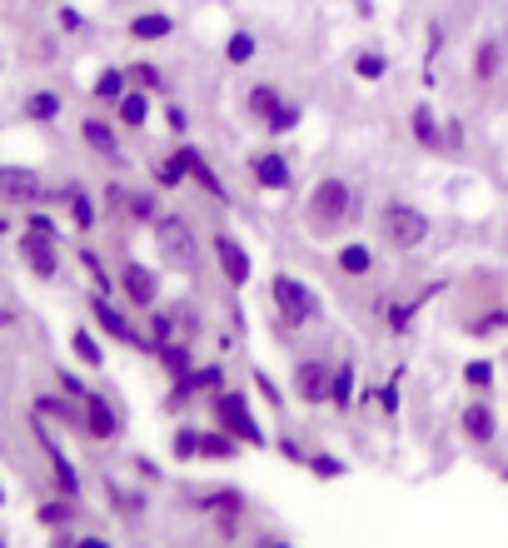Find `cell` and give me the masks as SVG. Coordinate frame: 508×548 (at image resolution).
<instances>
[{"mask_svg":"<svg viewBox=\"0 0 508 548\" xmlns=\"http://www.w3.org/2000/svg\"><path fill=\"white\" fill-rule=\"evenodd\" d=\"M359 215V195L349 180H339V175H324V180H314L310 199H304V225H310V235H339V229L349 225V219Z\"/></svg>","mask_w":508,"mask_h":548,"instance_id":"obj_1","label":"cell"},{"mask_svg":"<svg viewBox=\"0 0 508 548\" xmlns=\"http://www.w3.org/2000/svg\"><path fill=\"white\" fill-rule=\"evenodd\" d=\"M269 310L279 320V330H304V324L320 320V294L304 279L279 269V274H269Z\"/></svg>","mask_w":508,"mask_h":548,"instance_id":"obj_2","label":"cell"},{"mask_svg":"<svg viewBox=\"0 0 508 548\" xmlns=\"http://www.w3.org/2000/svg\"><path fill=\"white\" fill-rule=\"evenodd\" d=\"M379 235H384L389 249L409 255V249H419L423 239L433 235V219L423 215L419 205H409V199H384V205H379Z\"/></svg>","mask_w":508,"mask_h":548,"instance_id":"obj_3","label":"cell"},{"mask_svg":"<svg viewBox=\"0 0 508 548\" xmlns=\"http://www.w3.org/2000/svg\"><path fill=\"white\" fill-rule=\"evenodd\" d=\"M155 245H160V255L169 259L175 269H199V235H195V225H189L185 215H165L160 209V219H155Z\"/></svg>","mask_w":508,"mask_h":548,"instance_id":"obj_4","label":"cell"},{"mask_svg":"<svg viewBox=\"0 0 508 548\" xmlns=\"http://www.w3.org/2000/svg\"><path fill=\"white\" fill-rule=\"evenodd\" d=\"M215 419H219V429H229V434L239 439V444H249V449H264V444H269V434L259 429L249 399L235 394V389H219V394H215Z\"/></svg>","mask_w":508,"mask_h":548,"instance_id":"obj_5","label":"cell"},{"mask_svg":"<svg viewBox=\"0 0 508 548\" xmlns=\"http://www.w3.org/2000/svg\"><path fill=\"white\" fill-rule=\"evenodd\" d=\"M249 180L259 189H269V195H284V189H294V165L284 150H254L249 155Z\"/></svg>","mask_w":508,"mask_h":548,"instance_id":"obj_6","label":"cell"},{"mask_svg":"<svg viewBox=\"0 0 508 548\" xmlns=\"http://www.w3.org/2000/svg\"><path fill=\"white\" fill-rule=\"evenodd\" d=\"M290 384H294V399H300L304 409H314V404L330 399L334 369L324 364V360H300V364H294V374H290Z\"/></svg>","mask_w":508,"mask_h":548,"instance_id":"obj_7","label":"cell"},{"mask_svg":"<svg viewBox=\"0 0 508 548\" xmlns=\"http://www.w3.org/2000/svg\"><path fill=\"white\" fill-rule=\"evenodd\" d=\"M120 289L125 299L135 304V310H155V299H160V274L150 265H140V259H125L120 265Z\"/></svg>","mask_w":508,"mask_h":548,"instance_id":"obj_8","label":"cell"},{"mask_svg":"<svg viewBox=\"0 0 508 548\" xmlns=\"http://www.w3.org/2000/svg\"><path fill=\"white\" fill-rule=\"evenodd\" d=\"M409 135H414V145L423 155H449V135H443V120L433 115L429 100H419L409 110Z\"/></svg>","mask_w":508,"mask_h":548,"instance_id":"obj_9","label":"cell"},{"mask_svg":"<svg viewBox=\"0 0 508 548\" xmlns=\"http://www.w3.org/2000/svg\"><path fill=\"white\" fill-rule=\"evenodd\" d=\"M90 314H95V324H100L105 334H110V340H120V344H130V350H150V340H145L140 330H135L130 320H125L120 310H115L110 299H105V294H90Z\"/></svg>","mask_w":508,"mask_h":548,"instance_id":"obj_10","label":"cell"},{"mask_svg":"<svg viewBox=\"0 0 508 548\" xmlns=\"http://www.w3.org/2000/svg\"><path fill=\"white\" fill-rule=\"evenodd\" d=\"M175 155H179V165H185V175H189V180H195L199 189H205L209 199L229 205V189H225V180L215 175V165L205 160V150H199V145H175Z\"/></svg>","mask_w":508,"mask_h":548,"instance_id":"obj_11","label":"cell"},{"mask_svg":"<svg viewBox=\"0 0 508 548\" xmlns=\"http://www.w3.org/2000/svg\"><path fill=\"white\" fill-rule=\"evenodd\" d=\"M215 259H219V274H225V279L235 284V289H245L249 274H254V265H249V249L239 245V239L229 235V229H219V235H215Z\"/></svg>","mask_w":508,"mask_h":548,"instance_id":"obj_12","label":"cell"},{"mask_svg":"<svg viewBox=\"0 0 508 548\" xmlns=\"http://www.w3.org/2000/svg\"><path fill=\"white\" fill-rule=\"evenodd\" d=\"M459 429H463V439H469L473 449H489L493 434H499V414H493L483 399H473V404L459 414Z\"/></svg>","mask_w":508,"mask_h":548,"instance_id":"obj_13","label":"cell"},{"mask_svg":"<svg viewBox=\"0 0 508 548\" xmlns=\"http://www.w3.org/2000/svg\"><path fill=\"white\" fill-rule=\"evenodd\" d=\"M503 60H508L503 40L499 36H483L479 46H473V80H479V86H493V80L503 76Z\"/></svg>","mask_w":508,"mask_h":548,"instance_id":"obj_14","label":"cell"},{"mask_svg":"<svg viewBox=\"0 0 508 548\" xmlns=\"http://www.w3.org/2000/svg\"><path fill=\"white\" fill-rule=\"evenodd\" d=\"M199 513H215V519H239V513L249 509V493L245 489H205L195 499Z\"/></svg>","mask_w":508,"mask_h":548,"instance_id":"obj_15","label":"cell"},{"mask_svg":"<svg viewBox=\"0 0 508 548\" xmlns=\"http://www.w3.org/2000/svg\"><path fill=\"white\" fill-rule=\"evenodd\" d=\"M0 195L5 199H20V205H30V199L46 195V185H40L36 170H20V165H0Z\"/></svg>","mask_w":508,"mask_h":548,"instance_id":"obj_16","label":"cell"},{"mask_svg":"<svg viewBox=\"0 0 508 548\" xmlns=\"http://www.w3.org/2000/svg\"><path fill=\"white\" fill-rule=\"evenodd\" d=\"M85 434H90V439H115V434H120V414H115V404L105 394L85 399Z\"/></svg>","mask_w":508,"mask_h":548,"instance_id":"obj_17","label":"cell"},{"mask_svg":"<svg viewBox=\"0 0 508 548\" xmlns=\"http://www.w3.org/2000/svg\"><path fill=\"white\" fill-rule=\"evenodd\" d=\"M20 249H25L30 269H36L40 279H56V274H60V255H56V239H46V235H30V229H25V239H20Z\"/></svg>","mask_w":508,"mask_h":548,"instance_id":"obj_18","label":"cell"},{"mask_svg":"<svg viewBox=\"0 0 508 548\" xmlns=\"http://www.w3.org/2000/svg\"><path fill=\"white\" fill-rule=\"evenodd\" d=\"M125 30H130L135 40H145V46H155V40L175 36V15H165V10H140V15H130Z\"/></svg>","mask_w":508,"mask_h":548,"instance_id":"obj_19","label":"cell"},{"mask_svg":"<svg viewBox=\"0 0 508 548\" xmlns=\"http://www.w3.org/2000/svg\"><path fill=\"white\" fill-rule=\"evenodd\" d=\"M115 120L125 125V130H145L150 125V90H125L120 100H115Z\"/></svg>","mask_w":508,"mask_h":548,"instance_id":"obj_20","label":"cell"},{"mask_svg":"<svg viewBox=\"0 0 508 548\" xmlns=\"http://www.w3.org/2000/svg\"><path fill=\"white\" fill-rule=\"evenodd\" d=\"M80 135H85V145H90V150L100 155V160H115V165L125 160L120 140H115V125H105V120H95V115H90V120L80 125Z\"/></svg>","mask_w":508,"mask_h":548,"instance_id":"obj_21","label":"cell"},{"mask_svg":"<svg viewBox=\"0 0 508 548\" xmlns=\"http://www.w3.org/2000/svg\"><path fill=\"white\" fill-rule=\"evenodd\" d=\"M279 105H284V90L279 86H274V80H259V86H249L245 90V110H249V120H269V115L274 110H279Z\"/></svg>","mask_w":508,"mask_h":548,"instance_id":"obj_22","label":"cell"},{"mask_svg":"<svg viewBox=\"0 0 508 548\" xmlns=\"http://www.w3.org/2000/svg\"><path fill=\"white\" fill-rule=\"evenodd\" d=\"M239 439L229 434V429H205L199 434V459H209V463H229V459H239Z\"/></svg>","mask_w":508,"mask_h":548,"instance_id":"obj_23","label":"cell"},{"mask_svg":"<svg viewBox=\"0 0 508 548\" xmlns=\"http://www.w3.org/2000/svg\"><path fill=\"white\" fill-rule=\"evenodd\" d=\"M334 265H339V274H349V279H364V274H374V249L369 245H344L334 255Z\"/></svg>","mask_w":508,"mask_h":548,"instance_id":"obj_24","label":"cell"},{"mask_svg":"<svg viewBox=\"0 0 508 548\" xmlns=\"http://www.w3.org/2000/svg\"><path fill=\"white\" fill-rule=\"evenodd\" d=\"M300 125H304V105L300 100H284L279 110L264 120V130H269V140H284V135H294Z\"/></svg>","mask_w":508,"mask_h":548,"instance_id":"obj_25","label":"cell"},{"mask_svg":"<svg viewBox=\"0 0 508 548\" xmlns=\"http://www.w3.org/2000/svg\"><path fill=\"white\" fill-rule=\"evenodd\" d=\"M354 379H359L354 360L334 369V384H330V404L339 409V414H349V409H354Z\"/></svg>","mask_w":508,"mask_h":548,"instance_id":"obj_26","label":"cell"},{"mask_svg":"<svg viewBox=\"0 0 508 548\" xmlns=\"http://www.w3.org/2000/svg\"><path fill=\"white\" fill-rule=\"evenodd\" d=\"M125 90H130V70L110 66V70H100V76H95V100H100V105H115Z\"/></svg>","mask_w":508,"mask_h":548,"instance_id":"obj_27","label":"cell"},{"mask_svg":"<svg viewBox=\"0 0 508 548\" xmlns=\"http://www.w3.org/2000/svg\"><path fill=\"white\" fill-rule=\"evenodd\" d=\"M40 439H46V434H40ZM46 454H50V469H56L60 489H66V493H80V473H76V463L66 459V449H60L56 439H46Z\"/></svg>","mask_w":508,"mask_h":548,"instance_id":"obj_28","label":"cell"},{"mask_svg":"<svg viewBox=\"0 0 508 548\" xmlns=\"http://www.w3.org/2000/svg\"><path fill=\"white\" fill-rule=\"evenodd\" d=\"M160 364L169 369V379H179V374H189L195 369V354H189V340H169V344H160Z\"/></svg>","mask_w":508,"mask_h":548,"instance_id":"obj_29","label":"cell"},{"mask_svg":"<svg viewBox=\"0 0 508 548\" xmlns=\"http://www.w3.org/2000/svg\"><path fill=\"white\" fill-rule=\"evenodd\" d=\"M443 40H449L443 20H429V30H423V86H433V60L443 56Z\"/></svg>","mask_w":508,"mask_h":548,"instance_id":"obj_30","label":"cell"},{"mask_svg":"<svg viewBox=\"0 0 508 548\" xmlns=\"http://www.w3.org/2000/svg\"><path fill=\"white\" fill-rule=\"evenodd\" d=\"M354 76L364 80V86H379V80L389 76V56H384V50H359V56H354Z\"/></svg>","mask_w":508,"mask_h":548,"instance_id":"obj_31","label":"cell"},{"mask_svg":"<svg viewBox=\"0 0 508 548\" xmlns=\"http://www.w3.org/2000/svg\"><path fill=\"white\" fill-rule=\"evenodd\" d=\"M254 50H259V40H254V30H229V40H225V60L229 66H249L254 60Z\"/></svg>","mask_w":508,"mask_h":548,"instance_id":"obj_32","label":"cell"},{"mask_svg":"<svg viewBox=\"0 0 508 548\" xmlns=\"http://www.w3.org/2000/svg\"><path fill=\"white\" fill-rule=\"evenodd\" d=\"M125 209H130V219H140V225H155V219H160L155 189H130V195H125Z\"/></svg>","mask_w":508,"mask_h":548,"instance_id":"obj_33","label":"cell"},{"mask_svg":"<svg viewBox=\"0 0 508 548\" xmlns=\"http://www.w3.org/2000/svg\"><path fill=\"white\" fill-rule=\"evenodd\" d=\"M304 469H310L314 479L334 483V479H344V473H349V463L339 459V454H330V449H314V454H310V463H304Z\"/></svg>","mask_w":508,"mask_h":548,"instance_id":"obj_34","label":"cell"},{"mask_svg":"<svg viewBox=\"0 0 508 548\" xmlns=\"http://www.w3.org/2000/svg\"><path fill=\"white\" fill-rule=\"evenodd\" d=\"M60 110H66V105H60V95H56V90H36V95L25 100V115H30V120H40V125L60 120Z\"/></svg>","mask_w":508,"mask_h":548,"instance_id":"obj_35","label":"cell"},{"mask_svg":"<svg viewBox=\"0 0 508 548\" xmlns=\"http://www.w3.org/2000/svg\"><path fill=\"white\" fill-rule=\"evenodd\" d=\"M199 434H205V429L179 424V429H175V439H169V454H175L179 463H195V459H199Z\"/></svg>","mask_w":508,"mask_h":548,"instance_id":"obj_36","label":"cell"},{"mask_svg":"<svg viewBox=\"0 0 508 548\" xmlns=\"http://www.w3.org/2000/svg\"><path fill=\"white\" fill-rule=\"evenodd\" d=\"M423 299H433V289H423V294H414V299H404V304H394V310H389V314H384V320H389V330H394V334H404V330H409V324H414V314L423 310Z\"/></svg>","mask_w":508,"mask_h":548,"instance_id":"obj_37","label":"cell"},{"mask_svg":"<svg viewBox=\"0 0 508 548\" xmlns=\"http://www.w3.org/2000/svg\"><path fill=\"white\" fill-rule=\"evenodd\" d=\"M150 175H155V185H160V189H179V185L189 180L185 165H179V155H165V160H155Z\"/></svg>","mask_w":508,"mask_h":548,"instance_id":"obj_38","label":"cell"},{"mask_svg":"<svg viewBox=\"0 0 508 548\" xmlns=\"http://www.w3.org/2000/svg\"><path fill=\"white\" fill-rule=\"evenodd\" d=\"M66 199H70V219H76V229H95V205H90V195H85L80 185H66Z\"/></svg>","mask_w":508,"mask_h":548,"instance_id":"obj_39","label":"cell"},{"mask_svg":"<svg viewBox=\"0 0 508 548\" xmlns=\"http://www.w3.org/2000/svg\"><path fill=\"white\" fill-rule=\"evenodd\" d=\"M130 70V80L140 90H150V95H160L165 90V76H160V66H155V60H135V66H125Z\"/></svg>","mask_w":508,"mask_h":548,"instance_id":"obj_40","label":"cell"},{"mask_svg":"<svg viewBox=\"0 0 508 548\" xmlns=\"http://www.w3.org/2000/svg\"><path fill=\"white\" fill-rule=\"evenodd\" d=\"M70 350H76V360H80V364H90V369H100V364H105V354H100V344H95V334H90V330H76V334H70Z\"/></svg>","mask_w":508,"mask_h":548,"instance_id":"obj_41","label":"cell"},{"mask_svg":"<svg viewBox=\"0 0 508 548\" xmlns=\"http://www.w3.org/2000/svg\"><path fill=\"white\" fill-rule=\"evenodd\" d=\"M189 379H195V394H219V389H225V369L219 364H195Z\"/></svg>","mask_w":508,"mask_h":548,"instance_id":"obj_42","label":"cell"},{"mask_svg":"<svg viewBox=\"0 0 508 548\" xmlns=\"http://www.w3.org/2000/svg\"><path fill=\"white\" fill-rule=\"evenodd\" d=\"M36 519H40V523H50V529H66V523L76 519V493H70L66 503H40Z\"/></svg>","mask_w":508,"mask_h":548,"instance_id":"obj_43","label":"cell"},{"mask_svg":"<svg viewBox=\"0 0 508 548\" xmlns=\"http://www.w3.org/2000/svg\"><path fill=\"white\" fill-rule=\"evenodd\" d=\"M463 384H469V394H483V389L493 384V364L489 360H469L463 364Z\"/></svg>","mask_w":508,"mask_h":548,"instance_id":"obj_44","label":"cell"},{"mask_svg":"<svg viewBox=\"0 0 508 548\" xmlns=\"http://www.w3.org/2000/svg\"><path fill=\"white\" fill-rule=\"evenodd\" d=\"M36 409H40V414H56L60 424H80V429H85V414H80V409H70L66 399H40Z\"/></svg>","mask_w":508,"mask_h":548,"instance_id":"obj_45","label":"cell"},{"mask_svg":"<svg viewBox=\"0 0 508 548\" xmlns=\"http://www.w3.org/2000/svg\"><path fill=\"white\" fill-rule=\"evenodd\" d=\"M25 229H30V235H46V239H60V225L46 215V209H36V215L25 219Z\"/></svg>","mask_w":508,"mask_h":548,"instance_id":"obj_46","label":"cell"},{"mask_svg":"<svg viewBox=\"0 0 508 548\" xmlns=\"http://www.w3.org/2000/svg\"><path fill=\"white\" fill-rule=\"evenodd\" d=\"M169 330H175V324H169V314H155V324H150V354L160 350V344H169V340H175Z\"/></svg>","mask_w":508,"mask_h":548,"instance_id":"obj_47","label":"cell"},{"mask_svg":"<svg viewBox=\"0 0 508 548\" xmlns=\"http://www.w3.org/2000/svg\"><path fill=\"white\" fill-rule=\"evenodd\" d=\"M80 265L95 274V284H100V289H110V274H105V265H100V255H95V249H80Z\"/></svg>","mask_w":508,"mask_h":548,"instance_id":"obj_48","label":"cell"},{"mask_svg":"<svg viewBox=\"0 0 508 548\" xmlns=\"http://www.w3.org/2000/svg\"><path fill=\"white\" fill-rule=\"evenodd\" d=\"M379 399H384V414L394 419V414H399V374H389V379H384V389H379Z\"/></svg>","mask_w":508,"mask_h":548,"instance_id":"obj_49","label":"cell"},{"mask_svg":"<svg viewBox=\"0 0 508 548\" xmlns=\"http://www.w3.org/2000/svg\"><path fill=\"white\" fill-rule=\"evenodd\" d=\"M165 125H169L175 135H185V130H189V110H185V105H165Z\"/></svg>","mask_w":508,"mask_h":548,"instance_id":"obj_50","label":"cell"},{"mask_svg":"<svg viewBox=\"0 0 508 548\" xmlns=\"http://www.w3.org/2000/svg\"><path fill=\"white\" fill-rule=\"evenodd\" d=\"M254 389L264 394V404H274V409H279V389H274V379L264 374V369H254Z\"/></svg>","mask_w":508,"mask_h":548,"instance_id":"obj_51","label":"cell"},{"mask_svg":"<svg viewBox=\"0 0 508 548\" xmlns=\"http://www.w3.org/2000/svg\"><path fill=\"white\" fill-rule=\"evenodd\" d=\"M60 30H70V36H80V30H85V15H80V10H70V5H60Z\"/></svg>","mask_w":508,"mask_h":548,"instance_id":"obj_52","label":"cell"},{"mask_svg":"<svg viewBox=\"0 0 508 548\" xmlns=\"http://www.w3.org/2000/svg\"><path fill=\"white\" fill-rule=\"evenodd\" d=\"M274 449H279V454L290 459V463H310V454H304V449L294 444V439H274Z\"/></svg>","mask_w":508,"mask_h":548,"instance_id":"obj_53","label":"cell"},{"mask_svg":"<svg viewBox=\"0 0 508 548\" xmlns=\"http://www.w3.org/2000/svg\"><path fill=\"white\" fill-rule=\"evenodd\" d=\"M443 135H449V155L463 150V125L459 120H443Z\"/></svg>","mask_w":508,"mask_h":548,"instance_id":"obj_54","label":"cell"},{"mask_svg":"<svg viewBox=\"0 0 508 548\" xmlns=\"http://www.w3.org/2000/svg\"><path fill=\"white\" fill-rule=\"evenodd\" d=\"M60 389H66V394H76V399H80V404H85V399H90V389H85V384H80V379H76V374H70V369H66V374H60Z\"/></svg>","mask_w":508,"mask_h":548,"instance_id":"obj_55","label":"cell"},{"mask_svg":"<svg viewBox=\"0 0 508 548\" xmlns=\"http://www.w3.org/2000/svg\"><path fill=\"white\" fill-rule=\"evenodd\" d=\"M254 548H294V543H290V539H279V533H264V539L254 543Z\"/></svg>","mask_w":508,"mask_h":548,"instance_id":"obj_56","label":"cell"},{"mask_svg":"<svg viewBox=\"0 0 508 548\" xmlns=\"http://www.w3.org/2000/svg\"><path fill=\"white\" fill-rule=\"evenodd\" d=\"M80 539H76V533H60V539H56V548H76Z\"/></svg>","mask_w":508,"mask_h":548,"instance_id":"obj_57","label":"cell"},{"mask_svg":"<svg viewBox=\"0 0 508 548\" xmlns=\"http://www.w3.org/2000/svg\"><path fill=\"white\" fill-rule=\"evenodd\" d=\"M76 548H110V543H105V539H80Z\"/></svg>","mask_w":508,"mask_h":548,"instance_id":"obj_58","label":"cell"},{"mask_svg":"<svg viewBox=\"0 0 508 548\" xmlns=\"http://www.w3.org/2000/svg\"><path fill=\"white\" fill-rule=\"evenodd\" d=\"M5 229H10V219H0V235H5Z\"/></svg>","mask_w":508,"mask_h":548,"instance_id":"obj_59","label":"cell"},{"mask_svg":"<svg viewBox=\"0 0 508 548\" xmlns=\"http://www.w3.org/2000/svg\"><path fill=\"white\" fill-rule=\"evenodd\" d=\"M0 503H5V483H0Z\"/></svg>","mask_w":508,"mask_h":548,"instance_id":"obj_60","label":"cell"}]
</instances>
